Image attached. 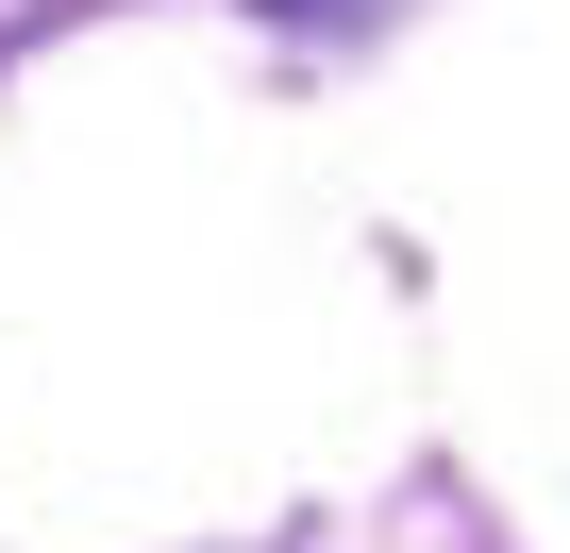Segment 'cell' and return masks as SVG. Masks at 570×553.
Listing matches in <instances>:
<instances>
[]
</instances>
